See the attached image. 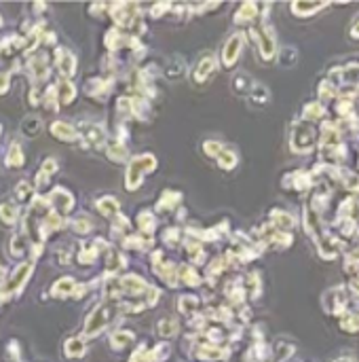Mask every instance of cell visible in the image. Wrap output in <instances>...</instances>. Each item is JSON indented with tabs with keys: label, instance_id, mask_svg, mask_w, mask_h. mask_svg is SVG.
I'll return each instance as SVG.
<instances>
[{
	"label": "cell",
	"instance_id": "cell-11",
	"mask_svg": "<svg viewBox=\"0 0 359 362\" xmlns=\"http://www.w3.org/2000/svg\"><path fill=\"white\" fill-rule=\"evenodd\" d=\"M55 61H57V70L61 72V76L70 78L72 74L76 72V59H74V55H72L66 47H57L55 49Z\"/></svg>",
	"mask_w": 359,
	"mask_h": 362
},
{
	"label": "cell",
	"instance_id": "cell-59",
	"mask_svg": "<svg viewBox=\"0 0 359 362\" xmlns=\"http://www.w3.org/2000/svg\"><path fill=\"white\" fill-rule=\"evenodd\" d=\"M159 297H161V293H159L157 288H152V286L146 288V301H148V305H155Z\"/></svg>",
	"mask_w": 359,
	"mask_h": 362
},
{
	"label": "cell",
	"instance_id": "cell-55",
	"mask_svg": "<svg viewBox=\"0 0 359 362\" xmlns=\"http://www.w3.org/2000/svg\"><path fill=\"white\" fill-rule=\"evenodd\" d=\"M332 95H334V85H332L330 81H323L319 85V98L321 100H330Z\"/></svg>",
	"mask_w": 359,
	"mask_h": 362
},
{
	"label": "cell",
	"instance_id": "cell-29",
	"mask_svg": "<svg viewBox=\"0 0 359 362\" xmlns=\"http://www.w3.org/2000/svg\"><path fill=\"white\" fill-rule=\"evenodd\" d=\"M323 117V106L321 102H311L304 106V112H302V121H309V123H315L317 119Z\"/></svg>",
	"mask_w": 359,
	"mask_h": 362
},
{
	"label": "cell",
	"instance_id": "cell-26",
	"mask_svg": "<svg viewBox=\"0 0 359 362\" xmlns=\"http://www.w3.org/2000/svg\"><path fill=\"white\" fill-rule=\"evenodd\" d=\"M251 78L245 74V72H239L235 78H232V91L239 93V95H247L249 89H251Z\"/></svg>",
	"mask_w": 359,
	"mask_h": 362
},
{
	"label": "cell",
	"instance_id": "cell-62",
	"mask_svg": "<svg viewBox=\"0 0 359 362\" xmlns=\"http://www.w3.org/2000/svg\"><path fill=\"white\" fill-rule=\"evenodd\" d=\"M334 362H355V358H353V356H340V358H336Z\"/></svg>",
	"mask_w": 359,
	"mask_h": 362
},
{
	"label": "cell",
	"instance_id": "cell-9",
	"mask_svg": "<svg viewBox=\"0 0 359 362\" xmlns=\"http://www.w3.org/2000/svg\"><path fill=\"white\" fill-rule=\"evenodd\" d=\"M215 70H218V61H215L213 55H205L199 59V64L194 66L192 70V81L194 83H207L209 78L215 74Z\"/></svg>",
	"mask_w": 359,
	"mask_h": 362
},
{
	"label": "cell",
	"instance_id": "cell-48",
	"mask_svg": "<svg viewBox=\"0 0 359 362\" xmlns=\"http://www.w3.org/2000/svg\"><path fill=\"white\" fill-rule=\"evenodd\" d=\"M199 356L205 358V360H220L224 354H222V350L220 348H213V346H205L199 350Z\"/></svg>",
	"mask_w": 359,
	"mask_h": 362
},
{
	"label": "cell",
	"instance_id": "cell-52",
	"mask_svg": "<svg viewBox=\"0 0 359 362\" xmlns=\"http://www.w3.org/2000/svg\"><path fill=\"white\" fill-rule=\"evenodd\" d=\"M55 172H57V161H55V159H44L42 167H40V174H44L47 178H51Z\"/></svg>",
	"mask_w": 359,
	"mask_h": 362
},
{
	"label": "cell",
	"instance_id": "cell-53",
	"mask_svg": "<svg viewBox=\"0 0 359 362\" xmlns=\"http://www.w3.org/2000/svg\"><path fill=\"white\" fill-rule=\"evenodd\" d=\"M116 108H119V112L123 114V117H131V114H133L131 98H121V100H119V104H116Z\"/></svg>",
	"mask_w": 359,
	"mask_h": 362
},
{
	"label": "cell",
	"instance_id": "cell-56",
	"mask_svg": "<svg viewBox=\"0 0 359 362\" xmlns=\"http://www.w3.org/2000/svg\"><path fill=\"white\" fill-rule=\"evenodd\" d=\"M275 350H277V360H285L287 356L292 354V350H294V348H292V346H285V343H281V341H279V343H277V348H275Z\"/></svg>",
	"mask_w": 359,
	"mask_h": 362
},
{
	"label": "cell",
	"instance_id": "cell-36",
	"mask_svg": "<svg viewBox=\"0 0 359 362\" xmlns=\"http://www.w3.org/2000/svg\"><path fill=\"white\" fill-rule=\"evenodd\" d=\"M123 295V288H121V282L119 280H108L104 284V297L108 301H116Z\"/></svg>",
	"mask_w": 359,
	"mask_h": 362
},
{
	"label": "cell",
	"instance_id": "cell-54",
	"mask_svg": "<svg viewBox=\"0 0 359 362\" xmlns=\"http://www.w3.org/2000/svg\"><path fill=\"white\" fill-rule=\"evenodd\" d=\"M205 148V155H209V157H218L220 151H222V144L220 142H213V140H207V142L203 144Z\"/></svg>",
	"mask_w": 359,
	"mask_h": 362
},
{
	"label": "cell",
	"instance_id": "cell-31",
	"mask_svg": "<svg viewBox=\"0 0 359 362\" xmlns=\"http://www.w3.org/2000/svg\"><path fill=\"white\" fill-rule=\"evenodd\" d=\"M215 159H218V165L222 167V170H232V167L237 165V153L230 151V148H222L220 155Z\"/></svg>",
	"mask_w": 359,
	"mask_h": 362
},
{
	"label": "cell",
	"instance_id": "cell-60",
	"mask_svg": "<svg viewBox=\"0 0 359 362\" xmlns=\"http://www.w3.org/2000/svg\"><path fill=\"white\" fill-rule=\"evenodd\" d=\"M172 8V4L169 2H159L157 6H152V17H161L163 15V11H169Z\"/></svg>",
	"mask_w": 359,
	"mask_h": 362
},
{
	"label": "cell",
	"instance_id": "cell-40",
	"mask_svg": "<svg viewBox=\"0 0 359 362\" xmlns=\"http://www.w3.org/2000/svg\"><path fill=\"white\" fill-rule=\"evenodd\" d=\"M340 180L345 182L349 191H359V176L351 170H340Z\"/></svg>",
	"mask_w": 359,
	"mask_h": 362
},
{
	"label": "cell",
	"instance_id": "cell-17",
	"mask_svg": "<svg viewBox=\"0 0 359 362\" xmlns=\"http://www.w3.org/2000/svg\"><path fill=\"white\" fill-rule=\"evenodd\" d=\"M74 288H76L74 280H72V278H61V280H57L55 284H53L51 295L55 299H64V297H70L72 293H74Z\"/></svg>",
	"mask_w": 359,
	"mask_h": 362
},
{
	"label": "cell",
	"instance_id": "cell-51",
	"mask_svg": "<svg viewBox=\"0 0 359 362\" xmlns=\"http://www.w3.org/2000/svg\"><path fill=\"white\" fill-rule=\"evenodd\" d=\"M44 104H47V110H57V93L53 87H49L47 91H44Z\"/></svg>",
	"mask_w": 359,
	"mask_h": 362
},
{
	"label": "cell",
	"instance_id": "cell-10",
	"mask_svg": "<svg viewBox=\"0 0 359 362\" xmlns=\"http://www.w3.org/2000/svg\"><path fill=\"white\" fill-rule=\"evenodd\" d=\"M330 78L334 81L330 83H340V85H349V87H355L359 85V64H353V66H345V68H334L330 72Z\"/></svg>",
	"mask_w": 359,
	"mask_h": 362
},
{
	"label": "cell",
	"instance_id": "cell-47",
	"mask_svg": "<svg viewBox=\"0 0 359 362\" xmlns=\"http://www.w3.org/2000/svg\"><path fill=\"white\" fill-rule=\"evenodd\" d=\"M186 257L190 259L192 263H201V261H203V250H201V244H196V242L188 244V246H186Z\"/></svg>",
	"mask_w": 359,
	"mask_h": 362
},
{
	"label": "cell",
	"instance_id": "cell-39",
	"mask_svg": "<svg viewBox=\"0 0 359 362\" xmlns=\"http://www.w3.org/2000/svg\"><path fill=\"white\" fill-rule=\"evenodd\" d=\"M159 335L161 337H174V335H178V322L174 318H163L159 322Z\"/></svg>",
	"mask_w": 359,
	"mask_h": 362
},
{
	"label": "cell",
	"instance_id": "cell-12",
	"mask_svg": "<svg viewBox=\"0 0 359 362\" xmlns=\"http://www.w3.org/2000/svg\"><path fill=\"white\" fill-rule=\"evenodd\" d=\"M49 206H53L57 210V214H68V212L72 210V206H74V199H72V195L66 191V189H53V193L49 195Z\"/></svg>",
	"mask_w": 359,
	"mask_h": 362
},
{
	"label": "cell",
	"instance_id": "cell-45",
	"mask_svg": "<svg viewBox=\"0 0 359 362\" xmlns=\"http://www.w3.org/2000/svg\"><path fill=\"white\" fill-rule=\"evenodd\" d=\"M296 59H298V51H296L294 47H283L279 51V61L283 66H294Z\"/></svg>",
	"mask_w": 359,
	"mask_h": 362
},
{
	"label": "cell",
	"instance_id": "cell-15",
	"mask_svg": "<svg viewBox=\"0 0 359 362\" xmlns=\"http://www.w3.org/2000/svg\"><path fill=\"white\" fill-rule=\"evenodd\" d=\"M51 134L55 136L57 140H64V142H74L78 140V131L70 125L66 121H55L51 123Z\"/></svg>",
	"mask_w": 359,
	"mask_h": 362
},
{
	"label": "cell",
	"instance_id": "cell-20",
	"mask_svg": "<svg viewBox=\"0 0 359 362\" xmlns=\"http://www.w3.org/2000/svg\"><path fill=\"white\" fill-rule=\"evenodd\" d=\"M55 93H57V102L68 106V104L74 102V98H76V87L72 85L70 81H61L59 87L55 89Z\"/></svg>",
	"mask_w": 359,
	"mask_h": 362
},
{
	"label": "cell",
	"instance_id": "cell-3",
	"mask_svg": "<svg viewBox=\"0 0 359 362\" xmlns=\"http://www.w3.org/2000/svg\"><path fill=\"white\" fill-rule=\"evenodd\" d=\"M251 38L258 45V51H260V57L264 61H271L277 53V40H275V32L268 23L260 25L258 30H251Z\"/></svg>",
	"mask_w": 359,
	"mask_h": 362
},
{
	"label": "cell",
	"instance_id": "cell-2",
	"mask_svg": "<svg viewBox=\"0 0 359 362\" xmlns=\"http://www.w3.org/2000/svg\"><path fill=\"white\" fill-rule=\"evenodd\" d=\"M152 170H157V159L148 155V153H144V155H138V157H133L131 159V163L127 167V176H125V187H127L129 191H136L142 180H144V176H146L148 172Z\"/></svg>",
	"mask_w": 359,
	"mask_h": 362
},
{
	"label": "cell",
	"instance_id": "cell-42",
	"mask_svg": "<svg viewBox=\"0 0 359 362\" xmlns=\"http://www.w3.org/2000/svg\"><path fill=\"white\" fill-rule=\"evenodd\" d=\"M25 233H17L13 235V240H11V254L13 257H19V254H23L25 250H28V246H25Z\"/></svg>",
	"mask_w": 359,
	"mask_h": 362
},
{
	"label": "cell",
	"instance_id": "cell-21",
	"mask_svg": "<svg viewBox=\"0 0 359 362\" xmlns=\"http://www.w3.org/2000/svg\"><path fill=\"white\" fill-rule=\"evenodd\" d=\"M97 210H100L106 218H116L119 216V212H121V206L114 197H102L100 201H97Z\"/></svg>",
	"mask_w": 359,
	"mask_h": 362
},
{
	"label": "cell",
	"instance_id": "cell-22",
	"mask_svg": "<svg viewBox=\"0 0 359 362\" xmlns=\"http://www.w3.org/2000/svg\"><path fill=\"white\" fill-rule=\"evenodd\" d=\"M258 17V4L254 2H243L239 8V13L235 15V23H249Z\"/></svg>",
	"mask_w": 359,
	"mask_h": 362
},
{
	"label": "cell",
	"instance_id": "cell-41",
	"mask_svg": "<svg viewBox=\"0 0 359 362\" xmlns=\"http://www.w3.org/2000/svg\"><path fill=\"white\" fill-rule=\"evenodd\" d=\"M15 195H17V199H19V201H30L32 195H34V187H32L28 180H21L15 187Z\"/></svg>",
	"mask_w": 359,
	"mask_h": 362
},
{
	"label": "cell",
	"instance_id": "cell-37",
	"mask_svg": "<svg viewBox=\"0 0 359 362\" xmlns=\"http://www.w3.org/2000/svg\"><path fill=\"white\" fill-rule=\"evenodd\" d=\"M106 153L116 163H121V161H125V159H127V148H125V144H121V142H112L110 146L106 148Z\"/></svg>",
	"mask_w": 359,
	"mask_h": 362
},
{
	"label": "cell",
	"instance_id": "cell-13",
	"mask_svg": "<svg viewBox=\"0 0 359 362\" xmlns=\"http://www.w3.org/2000/svg\"><path fill=\"white\" fill-rule=\"evenodd\" d=\"M85 91L95 100H106L108 93L112 91V81H100V78H91L85 85Z\"/></svg>",
	"mask_w": 359,
	"mask_h": 362
},
{
	"label": "cell",
	"instance_id": "cell-18",
	"mask_svg": "<svg viewBox=\"0 0 359 362\" xmlns=\"http://www.w3.org/2000/svg\"><path fill=\"white\" fill-rule=\"evenodd\" d=\"M21 131H23L25 138H36V136H40V131H42V121L36 117V114H30V117H25V119L21 121Z\"/></svg>",
	"mask_w": 359,
	"mask_h": 362
},
{
	"label": "cell",
	"instance_id": "cell-57",
	"mask_svg": "<svg viewBox=\"0 0 359 362\" xmlns=\"http://www.w3.org/2000/svg\"><path fill=\"white\" fill-rule=\"evenodd\" d=\"M180 237H182V233H180L178 229H167V231H165V242L167 244H174L176 246L180 242Z\"/></svg>",
	"mask_w": 359,
	"mask_h": 362
},
{
	"label": "cell",
	"instance_id": "cell-49",
	"mask_svg": "<svg viewBox=\"0 0 359 362\" xmlns=\"http://www.w3.org/2000/svg\"><path fill=\"white\" fill-rule=\"evenodd\" d=\"M97 259V250L95 248H83L78 254V263L80 265H93Z\"/></svg>",
	"mask_w": 359,
	"mask_h": 362
},
{
	"label": "cell",
	"instance_id": "cell-33",
	"mask_svg": "<svg viewBox=\"0 0 359 362\" xmlns=\"http://www.w3.org/2000/svg\"><path fill=\"white\" fill-rule=\"evenodd\" d=\"M123 265H125V259L121 257L119 250H116V248H110V250H108V261H106V269H108V273H114V271L123 269Z\"/></svg>",
	"mask_w": 359,
	"mask_h": 362
},
{
	"label": "cell",
	"instance_id": "cell-7",
	"mask_svg": "<svg viewBox=\"0 0 359 362\" xmlns=\"http://www.w3.org/2000/svg\"><path fill=\"white\" fill-rule=\"evenodd\" d=\"M241 49H243V34H232L226 40V45L222 47V64L224 68H232L235 61L241 55Z\"/></svg>",
	"mask_w": 359,
	"mask_h": 362
},
{
	"label": "cell",
	"instance_id": "cell-27",
	"mask_svg": "<svg viewBox=\"0 0 359 362\" xmlns=\"http://www.w3.org/2000/svg\"><path fill=\"white\" fill-rule=\"evenodd\" d=\"M4 161L8 167H21L23 165V153H21V146L13 142L11 146H8V153L4 157Z\"/></svg>",
	"mask_w": 359,
	"mask_h": 362
},
{
	"label": "cell",
	"instance_id": "cell-19",
	"mask_svg": "<svg viewBox=\"0 0 359 362\" xmlns=\"http://www.w3.org/2000/svg\"><path fill=\"white\" fill-rule=\"evenodd\" d=\"M323 6H328V2H292V11L298 17H309L321 11Z\"/></svg>",
	"mask_w": 359,
	"mask_h": 362
},
{
	"label": "cell",
	"instance_id": "cell-4",
	"mask_svg": "<svg viewBox=\"0 0 359 362\" xmlns=\"http://www.w3.org/2000/svg\"><path fill=\"white\" fill-rule=\"evenodd\" d=\"M110 320V307L108 305H95L93 312L89 314L87 322H85V335L87 337H95L104 331V326Z\"/></svg>",
	"mask_w": 359,
	"mask_h": 362
},
{
	"label": "cell",
	"instance_id": "cell-14",
	"mask_svg": "<svg viewBox=\"0 0 359 362\" xmlns=\"http://www.w3.org/2000/svg\"><path fill=\"white\" fill-rule=\"evenodd\" d=\"M119 282H121L123 295H131V297L144 295V293H146V288H148L146 282H144L142 278H138V276H125V278H121Z\"/></svg>",
	"mask_w": 359,
	"mask_h": 362
},
{
	"label": "cell",
	"instance_id": "cell-32",
	"mask_svg": "<svg viewBox=\"0 0 359 362\" xmlns=\"http://www.w3.org/2000/svg\"><path fill=\"white\" fill-rule=\"evenodd\" d=\"M17 218H19V212H17L15 204H2L0 206V220L4 225H15Z\"/></svg>",
	"mask_w": 359,
	"mask_h": 362
},
{
	"label": "cell",
	"instance_id": "cell-5",
	"mask_svg": "<svg viewBox=\"0 0 359 362\" xmlns=\"http://www.w3.org/2000/svg\"><path fill=\"white\" fill-rule=\"evenodd\" d=\"M347 288L345 286H334L332 290H328L326 297H323V307H326L328 314H343L347 307Z\"/></svg>",
	"mask_w": 359,
	"mask_h": 362
},
{
	"label": "cell",
	"instance_id": "cell-63",
	"mask_svg": "<svg viewBox=\"0 0 359 362\" xmlns=\"http://www.w3.org/2000/svg\"><path fill=\"white\" fill-rule=\"evenodd\" d=\"M0 25H2V17H0Z\"/></svg>",
	"mask_w": 359,
	"mask_h": 362
},
{
	"label": "cell",
	"instance_id": "cell-23",
	"mask_svg": "<svg viewBox=\"0 0 359 362\" xmlns=\"http://www.w3.org/2000/svg\"><path fill=\"white\" fill-rule=\"evenodd\" d=\"M30 70L36 81H44V78L49 76V64H47V57L44 55H38L30 61Z\"/></svg>",
	"mask_w": 359,
	"mask_h": 362
},
{
	"label": "cell",
	"instance_id": "cell-28",
	"mask_svg": "<svg viewBox=\"0 0 359 362\" xmlns=\"http://www.w3.org/2000/svg\"><path fill=\"white\" fill-rule=\"evenodd\" d=\"M138 227H140V231L144 235H148L155 231V227H157V218L152 212H142V214L138 216Z\"/></svg>",
	"mask_w": 359,
	"mask_h": 362
},
{
	"label": "cell",
	"instance_id": "cell-30",
	"mask_svg": "<svg viewBox=\"0 0 359 362\" xmlns=\"http://www.w3.org/2000/svg\"><path fill=\"white\" fill-rule=\"evenodd\" d=\"M178 271H180V280H182L186 286H199L201 284L199 273H196L192 267H188V265H182Z\"/></svg>",
	"mask_w": 359,
	"mask_h": 362
},
{
	"label": "cell",
	"instance_id": "cell-6",
	"mask_svg": "<svg viewBox=\"0 0 359 362\" xmlns=\"http://www.w3.org/2000/svg\"><path fill=\"white\" fill-rule=\"evenodd\" d=\"M78 136H83L87 146H93V148H100L106 142V129L102 125H97V123H91V121H83V123H80Z\"/></svg>",
	"mask_w": 359,
	"mask_h": 362
},
{
	"label": "cell",
	"instance_id": "cell-58",
	"mask_svg": "<svg viewBox=\"0 0 359 362\" xmlns=\"http://www.w3.org/2000/svg\"><path fill=\"white\" fill-rule=\"evenodd\" d=\"M8 87H11V76H8V72H0V95H4Z\"/></svg>",
	"mask_w": 359,
	"mask_h": 362
},
{
	"label": "cell",
	"instance_id": "cell-34",
	"mask_svg": "<svg viewBox=\"0 0 359 362\" xmlns=\"http://www.w3.org/2000/svg\"><path fill=\"white\" fill-rule=\"evenodd\" d=\"M85 352H87V348H85L83 339L74 337V339H68L66 341V354L70 358H80V356H85Z\"/></svg>",
	"mask_w": 359,
	"mask_h": 362
},
{
	"label": "cell",
	"instance_id": "cell-43",
	"mask_svg": "<svg viewBox=\"0 0 359 362\" xmlns=\"http://www.w3.org/2000/svg\"><path fill=\"white\" fill-rule=\"evenodd\" d=\"M131 341H133V333H129V331H119L110 337V343L114 348H125V346H129Z\"/></svg>",
	"mask_w": 359,
	"mask_h": 362
},
{
	"label": "cell",
	"instance_id": "cell-44",
	"mask_svg": "<svg viewBox=\"0 0 359 362\" xmlns=\"http://www.w3.org/2000/svg\"><path fill=\"white\" fill-rule=\"evenodd\" d=\"M184 70H186L184 59L176 55V57H174V64H169V66H167L165 74H167L169 78H178V76H182V74H184Z\"/></svg>",
	"mask_w": 359,
	"mask_h": 362
},
{
	"label": "cell",
	"instance_id": "cell-46",
	"mask_svg": "<svg viewBox=\"0 0 359 362\" xmlns=\"http://www.w3.org/2000/svg\"><path fill=\"white\" fill-rule=\"evenodd\" d=\"M340 326H343V331L357 333L359 331V314H347L343 318V322H340Z\"/></svg>",
	"mask_w": 359,
	"mask_h": 362
},
{
	"label": "cell",
	"instance_id": "cell-25",
	"mask_svg": "<svg viewBox=\"0 0 359 362\" xmlns=\"http://www.w3.org/2000/svg\"><path fill=\"white\" fill-rule=\"evenodd\" d=\"M249 98H251V104L264 106L268 102V98H271V91H268V87H264L262 83H256V85H251V89H249Z\"/></svg>",
	"mask_w": 359,
	"mask_h": 362
},
{
	"label": "cell",
	"instance_id": "cell-38",
	"mask_svg": "<svg viewBox=\"0 0 359 362\" xmlns=\"http://www.w3.org/2000/svg\"><path fill=\"white\" fill-rule=\"evenodd\" d=\"M178 307H180V312H182V314L192 316L196 310H199V299H196V297H182L178 301Z\"/></svg>",
	"mask_w": 359,
	"mask_h": 362
},
{
	"label": "cell",
	"instance_id": "cell-16",
	"mask_svg": "<svg viewBox=\"0 0 359 362\" xmlns=\"http://www.w3.org/2000/svg\"><path fill=\"white\" fill-rule=\"evenodd\" d=\"M271 225L277 229V231L287 233L296 225V220H294L292 214H287V212H283V210H273L271 212Z\"/></svg>",
	"mask_w": 359,
	"mask_h": 362
},
{
	"label": "cell",
	"instance_id": "cell-8",
	"mask_svg": "<svg viewBox=\"0 0 359 362\" xmlns=\"http://www.w3.org/2000/svg\"><path fill=\"white\" fill-rule=\"evenodd\" d=\"M140 15L138 11V4H133V2H116L112 6V17H114V21L116 23H121L123 28H129V25L133 23V19Z\"/></svg>",
	"mask_w": 359,
	"mask_h": 362
},
{
	"label": "cell",
	"instance_id": "cell-24",
	"mask_svg": "<svg viewBox=\"0 0 359 362\" xmlns=\"http://www.w3.org/2000/svg\"><path fill=\"white\" fill-rule=\"evenodd\" d=\"M180 199H182V193H178V191H165L163 195H161V201L157 204V210L159 212L174 210L180 204Z\"/></svg>",
	"mask_w": 359,
	"mask_h": 362
},
{
	"label": "cell",
	"instance_id": "cell-50",
	"mask_svg": "<svg viewBox=\"0 0 359 362\" xmlns=\"http://www.w3.org/2000/svg\"><path fill=\"white\" fill-rule=\"evenodd\" d=\"M72 229H74L76 233H89V229H91V220L87 216H78L74 223H72Z\"/></svg>",
	"mask_w": 359,
	"mask_h": 362
},
{
	"label": "cell",
	"instance_id": "cell-35",
	"mask_svg": "<svg viewBox=\"0 0 359 362\" xmlns=\"http://www.w3.org/2000/svg\"><path fill=\"white\" fill-rule=\"evenodd\" d=\"M104 40H106V47H108V49H110V51H114V49H119V47H123V45H125V42H127V38H125V36H123V34H121V30H116V28H112L110 32H108Z\"/></svg>",
	"mask_w": 359,
	"mask_h": 362
},
{
	"label": "cell",
	"instance_id": "cell-1",
	"mask_svg": "<svg viewBox=\"0 0 359 362\" xmlns=\"http://www.w3.org/2000/svg\"><path fill=\"white\" fill-rule=\"evenodd\" d=\"M315 142H317L315 123H309V121L294 123L292 136H290V144L294 153H311L315 148Z\"/></svg>",
	"mask_w": 359,
	"mask_h": 362
},
{
	"label": "cell",
	"instance_id": "cell-64",
	"mask_svg": "<svg viewBox=\"0 0 359 362\" xmlns=\"http://www.w3.org/2000/svg\"><path fill=\"white\" fill-rule=\"evenodd\" d=\"M0 276H2V269H0Z\"/></svg>",
	"mask_w": 359,
	"mask_h": 362
},
{
	"label": "cell",
	"instance_id": "cell-61",
	"mask_svg": "<svg viewBox=\"0 0 359 362\" xmlns=\"http://www.w3.org/2000/svg\"><path fill=\"white\" fill-rule=\"evenodd\" d=\"M351 38H359V15L355 17V21H353V25H351Z\"/></svg>",
	"mask_w": 359,
	"mask_h": 362
}]
</instances>
